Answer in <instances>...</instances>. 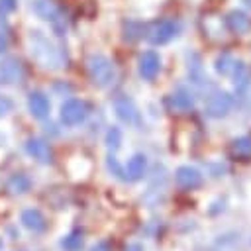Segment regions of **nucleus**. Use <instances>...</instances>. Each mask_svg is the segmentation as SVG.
<instances>
[{"label":"nucleus","mask_w":251,"mask_h":251,"mask_svg":"<svg viewBox=\"0 0 251 251\" xmlns=\"http://www.w3.org/2000/svg\"><path fill=\"white\" fill-rule=\"evenodd\" d=\"M27 47L29 53L33 57V61L37 65H41L43 69H51L57 71L63 67V55L59 51V47L39 29H31L27 33Z\"/></svg>","instance_id":"1"},{"label":"nucleus","mask_w":251,"mask_h":251,"mask_svg":"<svg viewBox=\"0 0 251 251\" xmlns=\"http://www.w3.org/2000/svg\"><path fill=\"white\" fill-rule=\"evenodd\" d=\"M86 73H88V78L92 80V84L98 88L110 86L116 78L114 63L102 53H92L86 57Z\"/></svg>","instance_id":"2"},{"label":"nucleus","mask_w":251,"mask_h":251,"mask_svg":"<svg viewBox=\"0 0 251 251\" xmlns=\"http://www.w3.org/2000/svg\"><path fill=\"white\" fill-rule=\"evenodd\" d=\"M29 8L37 18L47 22L57 35H65V29H67L65 14H63V8L55 0H33Z\"/></svg>","instance_id":"3"},{"label":"nucleus","mask_w":251,"mask_h":251,"mask_svg":"<svg viewBox=\"0 0 251 251\" xmlns=\"http://www.w3.org/2000/svg\"><path fill=\"white\" fill-rule=\"evenodd\" d=\"M145 37L151 45H165L169 43L173 37L178 35L180 31V24L176 20H171V18H165V20H159L155 22L149 29H145Z\"/></svg>","instance_id":"4"},{"label":"nucleus","mask_w":251,"mask_h":251,"mask_svg":"<svg viewBox=\"0 0 251 251\" xmlns=\"http://www.w3.org/2000/svg\"><path fill=\"white\" fill-rule=\"evenodd\" d=\"M88 116V104L84 100H78V98H69L63 106H61V122L69 127L73 126H78L86 120Z\"/></svg>","instance_id":"5"},{"label":"nucleus","mask_w":251,"mask_h":251,"mask_svg":"<svg viewBox=\"0 0 251 251\" xmlns=\"http://www.w3.org/2000/svg\"><path fill=\"white\" fill-rule=\"evenodd\" d=\"M231 104H233V98H231L227 92L216 90V92H212V94L208 96L206 106H204V112H206L208 118L218 120V118L227 116V112L231 110Z\"/></svg>","instance_id":"6"},{"label":"nucleus","mask_w":251,"mask_h":251,"mask_svg":"<svg viewBox=\"0 0 251 251\" xmlns=\"http://www.w3.org/2000/svg\"><path fill=\"white\" fill-rule=\"evenodd\" d=\"M25 78V69L18 57H4L0 61V82L20 84Z\"/></svg>","instance_id":"7"},{"label":"nucleus","mask_w":251,"mask_h":251,"mask_svg":"<svg viewBox=\"0 0 251 251\" xmlns=\"http://www.w3.org/2000/svg\"><path fill=\"white\" fill-rule=\"evenodd\" d=\"M114 110H116V116L124 122V124H129V126H137L139 124V112L133 104V100L126 94H118L114 98Z\"/></svg>","instance_id":"8"},{"label":"nucleus","mask_w":251,"mask_h":251,"mask_svg":"<svg viewBox=\"0 0 251 251\" xmlns=\"http://www.w3.org/2000/svg\"><path fill=\"white\" fill-rule=\"evenodd\" d=\"M137 71H139V76L143 80H153L159 75V71H161V57H159V53H155L153 49L143 51L139 55V61H137Z\"/></svg>","instance_id":"9"},{"label":"nucleus","mask_w":251,"mask_h":251,"mask_svg":"<svg viewBox=\"0 0 251 251\" xmlns=\"http://www.w3.org/2000/svg\"><path fill=\"white\" fill-rule=\"evenodd\" d=\"M175 182L184 190H194L204 182V176L196 167L182 165V167H178L175 171Z\"/></svg>","instance_id":"10"},{"label":"nucleus","mask_w":251,"mask_h":251,"mask_svg":"<svg viewBox=\"0 0 251 251\" xmlns=\"http://www.w3.org/2000/svg\"><path fill=\"white\" fill-rule=\"evenodd\" d=\"M27 108H29V114L37 120H45L49 116V110H51V104H49V98L39 92V90H33L29 92L27 96Z\"/></svg>","instance_id":"11"},{"label":"nucleus","mask_w":251,"mask_h":251,"mask_svg":"<svg viewBox=\"0 0 251 251\" xmlns=\"http://www.w3.org/2000/svg\"><path fill=\"white\" fill-rule=\"evenodd\" d=\"M25 149H27V153H29L35 161H39V163H51V161H53L51 147H49V143H47L45 139H41V137H29L27 143H25Z\"/></svg>","instance_id":"12"},{"label":"nucleus","mask_w":251,"mask_h":251,"mask_svg":"<svg viewBox=\"0 0 251 251\" xmlns=\"http://www.w3.org/2000/svg\"><path fill=\"white\" fill-rule=\"evenodd\" d=\"M22 224H24V227H27L33 233H41V231L47 229V220H45V216L37 208L24 210L22 212Z\"/></svg>","instance_id":"13"},{"label":"nucleus","mask_w":251,"mask_h":251,"mask_svg":"<svg viewBox=\"0 0 251 251\" xmlns=\"http://www.w3.org/2000/svg\"><path fill=\"white\" fill-rule=\"evenodd\" d=\"M226 25L231 33H247L251 27V18L241 10H231L226 16Z\"/></svg>","instance_id":"14"},{"label":"nucleus","mask_w":251,"mask_h":251,"mask_svg":"<svg viewBox=\"0 0 251 251\" xmlns=\"http://www.w3.org/2000/svg\"><path fill=\"white\" fill-rule=\"evenodd\" d=\"M145 171H147V159L143 153H135L127 165H126V178L129 180H139L145 176Z\"/></svg>","instance_id":"15"},{"label":"nucleus","mask_w":251,"mask_h":251,"mask_svg":"<svg viewBox=\"0 0 251 251\" xmlns=\"http://www.w3.org/2000/svg\"><path fill=\"white\" fill-rule=\"evenodd\" d=\"M171 100H173V108H176V110H180V112H186V110H192V108H194V96H192V92H190L188 88H184V86L176 88L175 94L171 96Z\"/></svg>","instance_id":"16"},{"label":"nucleus","mask_w":251,"mask_h":251,"mask_svg":"<svg viewBox=\"0 0 251 251\" xmlns=\"http://www.w3.org/2000/svg\"><path fill=\"white\" fill-rule=\"evenodd\" d=\"M231 155L241 161H251V135H241L231 141Z\"/></svg>","instance_id":"17"},{"label":"nucleus","mask_w":251,"mask_h":251,"mask_svg":"<svg viewBox=\"0 0 251 251\" xmlns=\"http://www.w3.org/2000/svg\"><path fill=\"white\" fill-rule=\"evenodd\" d=\"M188 76L194 84H204L208 82V76L204 75L202 71V63H200V57L198 55H188Z\"/></svg>","instance_id":"18"},{"label":"nucleus","mask_w":251,"mask_h":251,"mask_svg":"<svg viewBox=\"0 0 251 251\" xmlns=\"http://www.w3.org/2000/svg\"><path fill=\"white\" fill-rule=\"evenodd\" d=\"M29 188H31V180H29V176H25L22 173H16L8 178V190L12 194H24Z\"/></svg>","instance_id":"19"},{"label":"nucleus","mask_w":251,"mask_h":251,"mask_svg":"<svg viewBox=\"0 0 251 251\" xmlns=\"http://www.w3.org/2000/svg\"><path fill=\"white\" fill-rule=\"evenodd\" d=\"M233 82H235V88L241 92L249 86V69L245 67L243 61H235V67H233Z\"/></svg>","instance_id":"20"},{"label":"nucleus","mask_w":251,"mask_h":251,"mask_svg":"<svg viewBox=\"0 0 251 251\" xmlns=\"http://www.w3.org/2000/svg\"><path fill=\"white\" fill-rule=\"evenodd\" d=\"M82 243H84V239H82V231L80 229H75V231L67 233L61 239V247L65 251H80L82 249Z\"/></svg>","instance_id":"21"},{"label":"nucleus","mask_w":251,"mask_h":251,"mask_svg":"<svg viewBox=\"0 0 251 251\" xmlns=\"http://www.w3.org/2000/svg\"><path fill=\"white\" fill-rule=\"evenodd\" d=\"M145 35V25L139 22H126L124 24V39L126 41H137Z\"/></svg>","instance_id":"22"},{"label":"nucleus","mask_w":251,"mask_h":251,"mask_svg":"<svg viewBox=\"0 0 251 251\" xmlns=\"http://www.w3.org/2000/svg\"><path fill=\"white\" fill-rule=\"evenodd\" d=\"M233 67H235V59L229 55V53H222L218 59H216V71L220 75H231L233 73Z\"/></svg>","instance_id":"23"},{"label":"nucleus","mask_w":251,"mask_h":251,"mask_svg":"<svg viewBox=\"0 0 251 251\" xmlns=\"http://www.w3.org/2000/svg\"><path fill=\"white\" fill-rule=\"evenodd\" d=\"M106 145H108L110 153H116V151L120 149V145H122V131H120V127L112 126V127L106 131Z\"/></svg>","instance_id":"24"},{"label":"nucleus","mask_w":251,"mask_h":251,"mask_svg":"<svg viewBox=\"0 0 251 251\" xmlns=\"http://www.w3.org/2000/svg\"><path fill=\"white\" fill-rule=\"evenodd\" d=\"M106 165H108V171H110L114 176H118V178H122V180H127V178H126V171L122 169V165L118 163V159H116L112 153L108 155V159H106Z\"/></svg>","instance_id":"25"},{"label":"nucleus","mask_w":251,"mask_h":251,"mask_svg":"<svg viewBox=\"0 0 251 251\" xmlns=\"http://www.w3.org/2000/svg\"><path fill=\"white\" fill-rule=\"evenodd\" d=\"M6 47H8V25H6V20L0 14V55L6 51Z\"/></svg>","instance_id":"26"},{"label":"nucleus","mask_w":251,"mask_h":251,"mask_svg":"<svg viewBox=\"0 0 251 251\" xmlns=\"http://www.w3.org/2000/svg\"><path fill=\"white\" fill-rule=\"evenodd\" d=\"M18 6V0H0V14H8V12H14Z\"/></svg>","instance_id":"27"},{"label":"nucleus","mask_w":251,"mask_h":251,"mask_svg":"<svg viewBox=\"0 0 251 251\" xmlns=\"http://www.w3.org/2000/svg\"><path fill=\"white\" fill-rule=\"evenodd\" d=\"M12 106H14L12 100H10L8 96H2V94H0V118L6 116L8 112H12Z\"/></svg>","instance_id":"28"},{"label":"nucleus","mask_w":251,"mask_h":251,"mask_svg":"<svg viewBox=\"0 0 251 251\" xmlns=\"http://www.w3.org/2000/svg\"><path fill=\"white\" fill-rule=\"evenodd\" d=\"M90 251H112V245H110V241H98L96 245H92Z\"/></svg>","instance_id":"29"},{"label":"nucleus","mask_w":251,"mask_h":251,"mask_svg":"<svg viewBox=\"0 0 251 251\" xmlns=\"http://www.w3.org/2000/svg\"><path fill=\"white\" fill-rule=\"evenodd\" d=\"M124 251H143V247L139 243H129V245H126Z\"/></svg>","instance_id":"30"},{"label":"nucleus","mask_w":251,"mask_h":251,"mask_svg":"<svg viewBox=\"0 0 251 251\" xmlns=\"http://www.w3.org/2000/svg\"><path fill=\"white\" fill-rule=\"evenodd\" d=\"M0 247H2V243H0Z\"/></svg>","instance_id":"31"}]
</instances>
